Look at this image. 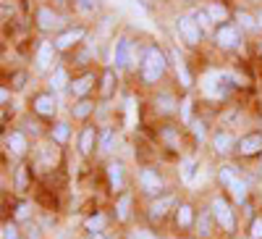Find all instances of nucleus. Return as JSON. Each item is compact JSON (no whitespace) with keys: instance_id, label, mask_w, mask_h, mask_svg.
Wrapping results in <instances>:
<instances>
[{"instance_id":"12","label":"nucleus","mask_w":262,"mask_h":239,"mask_svg":"<svg viewBox=\"0 0 262 239\" xmlns=\"http://www.w3.org/2000/svg\"><path fill=\"white\" fill-rule=\"evenodd\" d=\"M6 147L11 150L13 155H24V150H27V137L21 134V132H11V134H6Z\"/></svg>"},{"instance_id":"28","label":"nucleus","mask_w":262,"mask_h":239,"mask_svg":"<svg viewBox=\"0 0 262 239\" xmlns=\"http://www.w3.org/2000/svg\"><path fill=\"white\" fill-rule=\"evenodd\" d=\"M53 140L55 142H66V140H69V124H58L53 129Z\"/></svg>"},{"instance_id":"3","label":"nucleus","mask_w":262,"mask_h":239,"mask_svg":"<svg viewBox=\"0 0 262 239\" xmlns=\"http://www.w3.org/2000/svg\"><path fill=\"white\" fill-rule=\"evenodd\" d=\"M176 29H179V34L184 37L186 45H200L202 29H200V24L194 21V16H179V18H176Z\"/></svg>"},{"instance_id":"18","label":"nucleus","mask_w":262,"mask_h":239,"mask_svg":"<svg viewBox=\"0 0 262 239\" xmlns=\"http://www.w3.org/2000/svg\"><path fill=\"white\" fill-rule=\"evenodd\" d=\"M107 179H111L113 189H121L123 187V163H111L107 166Z\"/></svg>"},{"instance_id":"34","label":"nucleus","mask_w":262,"mask_h":239,"mask_svg":"<svg viewBox=\"0 0 262 239\" xmlns=\"http://www.w3.org/2000/svg\"><path fill=\"white\" fill-rule=\"evenodd\" d=\"M200 229H202V231H200L202 236L210 234V213H202V215H200Z\"/></svg>"},{"instance_id":"27","label":"nucleus","mask_w":262,"mask_h":239,"mask_svg":"<svg viewBox=\"0 0 262 239\" xmlns=\"http://www.w3.org/2000/svg\"><path fill=\"white\" fill-rule=\"evenodd\" d=\"M207 13L212 16V21H226V18H228L226 6H210V8H207Z\"/></svg>"},{"instance_id":"36","label":"nucleus","mask_w":262,"mask_h":239,"mask_svg":"<svg viewBox=\"0 0 262 239\" xmlns=\"http://www.w3.org/2000/svg\"><path fill=\"white\" fill-rule=\"evenodd\" d=\"M16 187L24 192L27 189V168H18V179H16Z\"/></svg>"},{"instance_id":"5","label":"nucleus","mask_w":262,"mask_h":239,"mask_svg":"<svg viewBox=\"0 0 262 239\" xmlns=\"http://www.w3.org/2000/svg\"><path fill=\"white\" fill-rule=\"evenodd\" d=\"M215 42L221 48H226V50L236 48L238 45V29L233 24H221V27L215 29Z\"/></svg>"},{"instance_id":"13","label":"nucleus","mask_w":262,"mask_h":239,"mask_svg":"<svg viewBox=\"0 0 262 239\" xmlns=\"http://www.w3.org/2000/svg\"><path fill=\"white\" fill-rule=\"evenodd\" d=\"M128 55H131V42L126 37H121L116 42V66L118 69H126L128 66Z\"/></svg>"},{"instance_id":"39","label":"nucleus","mask_w":262,"mask_h":239,"mask_svg":"<svg viewBox=\"0 0 262 239\" xmlns=\"http://www.w3.org/2000/svg\"><path fill=\"white\" fill-rule=\"evenodd\" d=\"M27 215H29V205L21 203V205H18V210H16V218L21 221V218H27Z\"/></svg>"},{"instance_id":"14","label":"nucleus","mask_w":262,"mask_h":239,"mask_svg":"<svg viewBox=\"0 0 262 239\" xmlns=\"http://www.w3.org/2000/svg\"><path fill=\"white\" fill-rule=\"evenodd\" d=\"M92 84H95V76H92V74H86V76H81V79H74V82H71V95L84 100V95L92 90Z\"/></svg>"},{"instance_id":"6","label":"nucleus","mask_w":262,"mask_h":239,"mask_svg":"<svg viewBox=\"0 0 262 239\" xmlns=\"http://www.w3.org/2000/svg\"><path fill=\"white\" fill-rule=\"evenodd\" d=\"M139 184H142V189L147 194H160V189H163V179H160V173L155 168H142Z\"/></svg>"},{"instance_id":"21","label":"nucleus","mask_w":262,"mask_h":239,"mask_svg":"<svg viewBox=\"0 0 262 239\" xmlns=\"http://www.w3.org/2000/svg\"><path fill=\"white\" fill-rule=\"evenodd\" d=\"M217 179H221V184H226V187H231L238 176H236V171H233V166H223L221 171H217Z\"/></svg>"},{"instance_id":"30","label":"nucleus","mask_w":262,"mask_h":239,"mask_svg":"<svg viewBox=\"0 0 262 239\" xmlns=\"http://www.w3.org/2000/svg\"><path fill=\"white\" fill-rule=\"evenodd\" d=\"M194 21H196L200 27H210V24H212V16H210L207 11H196V13H194Z\"/></svg>"},{"instance_id":"16","label":"nucleus","mask_w":262,"mask_h":239,"mask_svg":"<svg viewBox=\"0 0 262 239\" xmlns=\"http://www.w3.org/2000/svg\"><path fill=\"white\" fill-rule=\"evenodd\" d=\"M92 147H95V129L86 126L81 132V137H79V150H81V155H90Z\"/></svg>"},{"instance_id":"11","label":"nucleus","mask_w":262,"mask_h":239,"mask_svg":"<svg viewBox=\"0 0 262 239\" xmlns=\"http://www.w3.org/2000/svg\"><path fill=\"white\" fill-rule=\"evenodd\" d=\"M58 48L53 45V42H39V48H37V66L39 69H48L50 63H53V53Z\"/></svg>"},{"instance_id":"2","label":"nucleus","mask_w":262,"mask_h":239,"mask_svg":"<svg viewBox=\"0 0 262 239\" xmlns=\"http://www.w3.org/2000/svg\"><path fill=\"white\" fill-rule=\"evenodd\" d=\"M212 218L221 224V229L223 231H233L236 229V218H233V210H231V205L223 200V197H215L212 200Z\"/></svg>"},{"instance_id":"38","label":"nucleus","mask_w":262,"mask_h":239,"mask_svg":"<svg viewBox=\"0 0 262 239\" xmlns=\"http://www.w3.org/2000/svg\"><path fill=\"white\" fill-rule=\"evenodd\" d=\"M238 21H242L247 29H254V18H252L249 13H238Z\"/></svg>"},{"instance_id":"15","label":"nucleus","mask_w":262,"mask_h":239,"mask_svg":"<svg viewBox=\"0 0 262 239\" xmlns=\"http://www.w3.org/2000/svg\"><path fill=\"white\" fill-rule=\"evenodd\" d=\"M37 24H39V29L48 32V29H53V27L58 24V16H55L50 8H39V11H37Z\"/></svg>"},{"instance_id":"20","label":"nucleus","mask_w":262,"mask_h":239,"mask_svg":"<svg viewBox=\"0 0 262 239\" xmlns=\"http://www.w3.org/2000/svg\"><path fill=\"white\" fill-rule=\"evenodd\" d=\"M228 189H231V194H233V200H236V203H244V200H247V184H244L242 179H236Z\"/></svg>"},{"instance_id":"17","label":"nucleus","mask_w":262,"mask_h":239,"mask_svg":"<svg viewBox=\"0 0 262 239\" xmlns=\"http://www.w3.org/2000/svg\"><path fill=\"white\" fill-rule=\"evenodd\" d=\"M176 224H179L181 229H189V226L194 224V208H191V205H179V210H176Z\"/></svg>"},{"instance_id":"44","label":"nucleus","mask_w":262,"mask_h":239,"mask_svg":"<svg viewBox=\"0 0 262 239\" xmlns=\"http://www.w3.org/2000/svg\"><path fill=\"white\" fill-rule=\"evenodd\" d=\"M259 50H262V42H259Z\"/></svg>"},{"instance_id":"42","label":"nucleus","mask_w":262,"mask_h":239,"mask_svg":"<svg viewBox=\"0 0 262 239\" xmlns=\"http://www.w3.org/2000/svg\"><path fill=\"white\" fill-rule=\"evenodd\" d=\"M0 100H3V103H8V90H6V87L0 90Z\"/></svg>"},{"instance_id":"41","label":"nucleus","mask_w":262,"mask_h":239,"mask_svg":"<svg viewBox=\"0 0 262 239\" xmlns=\"http://www.w3.org/2000/svg\"><path fill=\"white\" fill-rule=\"evenodd\" d=\"M24 79H27L24 74H16V76H13V82H16V87H24Z\"/></svg>"},{"instance_id":"26","label":"nucleus","mask_w":262,"mask_h":239,"mask_svg":"<svg viewBox=\"0 0 262 239\" xmlns=\"http://www.w3.org/2000/svg\"><path fill=\"white\" fill-rule=\"evenodd\" d=\"M181 173H184V182H194L196 163H194V161H184V163H181Z\"/></svg>"},{"instance_id":"22","label":"nucleus","mask_w":262,"mask_h":239,"mask_svg":"<svg viewBox=\"0 0 262 239\" xmlns=\"http://www.w3.org/2000/svg\"><path fill=\"white\" fill-rule=\"evenodd\" d=\"M128 208H131V197H128V194H123V197L118 200V205H116L118 218H121V221H126V218H128Z\"/></svg>"},{"instance_id":"10","label":"nucleus","mask_w":262,"mask_h":239,"mask_svg":"<svg viewBox=\"0 0 262 239\" xmlns=\"http://www.w3.org/2000/svg\"><path fill=\"white\" fill-rule=\"evenodd\" d=\"M212 147H215V153L226 155V153H231V147H236V140H233L228 132H215V137H212Z\"/></svg>"},{"instance_id":"40","label":"nucleus","mask_w":262,"mask_h":239,"mask_svg":"<svg viewBox=\"0 0 262 239\" xmlns=\"http://www.w3.org/2000/svg\"><path fill=\"white\" fill-rule=\"evenodd\" d=\"M134 239H155V236H152L149 231H137V234H134Z\"/></svg>"},{"instance_id":"24","label":"nucleus","mask_w":262,"mask_h":239,"mask_svg":"<svg viewBox=\"0 0 262 239\" xmlns=\"http://www.w3.org/2000/svg\"><path fill=\"white\" fill-rule=\"evenodd\" d=\"M113 140H116V132H113V129H105L102 137H100V150H105V153H107V150L113 147Z\"/></svg>"},{"instance_id":"29","label":"nucleus","mask_w":262,"mask_h":239,"mask_svg":"<svg viewBox=\"0 0 262 239\" xmlns=\"http://www.w3.org/2000/svg\"><path fill=\"white\" fill-rule=\"evenodd\" d=\"M66 79H69V76H66V71H63V69H58V71L53 74V79H50L53 90H63V87H66Z\"/></svg>"},{"instance_id":"9","label":"nucleus","mask_w":262,"mask_h":239,"mask_svg":"<svg viewBox=\"0 0 262 239\" xmlns=\"http://www.w3.org/2000/svg\"><path fill=\"white\" fill-rule=\"evenodd\" d=\"M32 108H34L39 116H53V113H55V97H53L50 92H42V95L34 97Z\"/></svg>"},{"instance_id":"31","label":"nucleus","mask_w":262,"mask_h":239,"mask_svg":"<svg viewBox=\"0 0 262 239\" xmlns=\"http://www.w3.org/2000/svg\"><path fill=\"white\" fill-rule=\"evenodd\" d=\"M102 224H105V218H102V215H92V218H86V229H90L92 234H95V231H97Z\"/></svg>"},{"instance_id":"8","label":"nucleus","mask_w":262,"mask_h":239,"mask_svg":"<svg viewBox=\"0 0 262 239\" xmlns=\"http://www.w3.org/2000/svg\"><path fill=\"white\" fill-rule=\"evenodd\" d=\"M84 34H86V32H84L81 27L63 32V34L55 39V48H58V50H69V48H74V45H76V42H81V39H84Z\"/></svg>"},{"instance_id":"32","label":"nucleus","mask_w":262,"mask_h":239,"mask_svg":"<svg viewBox=\"0 0 262 239\" xmlns=\"http://www.w3.org/2000/svg\"><path fill=\"white\" fill-rule=\"evenodd\" d=\"M191 129H194V137L202 142V140H205V134H207V129H205V121H194V124H191Z\"/></svg>"},{"instance_id":"4","label":"nucleus","mask_w":262,"mask_h":239,"mask_svg":"<svg viewBox=\"0 0 262 239\" xmlns=\"http://www.w3.org/2000/svg\"><path fill=\"white\" fill-rule=\"evenodd\" d=\"M236 153H238V155H244V158H249V155H257V153H262V134H259V132L244 134L242 140L236 142Z\"/></svg>"},{"instance_id":"19","label":"nucleus","mask_w":262,"mask_h":239,"mask_svg":"<svg viewBox=\"0 0 262 239\" xmlns=\"http://www.w3.org/2000/svg\"><path fill=\"white\" fill-rule=\"evenodd\" d=\"M113 82H116V74H113V69H105V74H102V87H100V95L107 100L113 95Z\"/></svg>"},{"instance_id":"25","label":"nucleus","mask_w":262,"mask_h":239,"mask_svg":"<svg viewBox=\"0 0 262 239\" xmlns=\"http://www.w3.org/2000/svg\"><path fill=\"white\" fill-rule=\"evenodd\" d=\"M155 105L160 108L163 113H170V111H173V105H176V103H173V97H170V95H158Z\"/></svg>"},{"instance_id":"23","label":"nucleus","mask_w":262,"mask_h":239,"mask_svg":"<svg viewBox=\"0 0 262 239\" xmlns=\"http://www.w3.org/2000/svg\"><path fill=\"white\" fill-rule=\"evenodd\" d=\"M92 105H95V103H90V100H79V103H76V108H74V116H76V118H84V116H90Z\"/></svg>"},{"instance_id":"35","label":"nucleus","mask_w":262,"mask_h":239,"mask_svg":"<svg viewBox=\"0 0 262 239\" xmlns=\"http://www.w3.org/2000/svg\"><path fill=\"white\" fill-rule=\"evenodd\" d=\"M3 239H18V231L13 224H3Z\"/></svg>"},{"instance_id":"1","label":"nucleus","mask_w":262,"mask_h":239,"mask_svg":"<svg viewBox=\"0 0 262 239\" xmlns=\"http://www.w3.org/2000/svg\"><path fill=\"white\" fill-rule=\"evenodd\" d=\"M139 71H142V79H144L147 84H155V82L163 76V71H165V55H163L158 48H147Z\"/></svg>"},{"instance_id":"37","label":"nucleus","mask_w":262,"mask_h":239,"mask_svg":"<svg viewBox=\"0 0 262 239\" xmlns=\"http://www.w3.org/2000/svg\"><path fill=\"white\" fill-rule=\"evenodd\" d=\"M79 8H81L84 13H90V11L97 8V0H79Z\"/></svg>"},{"instance_id":"43","label":"nucleus","mask_w":262,"mask_h":239,"mask_svg":"<svg viewBox=\"0 0 262 239\" xmlns=\"http://www.w3.org/2000/svg\"><path fill=\"white\" fill-rule=\"evenodd\" d=\"M90 239H105V236H102L100 231H95V234H90Z\"/></svg>"},{"instance_id":"7","label":"nucleus","mask_w":262,"mask_h":239,"mask_svg":"<svg viewBox=\"0 0 262 239\" xmlns=\"http://www.w3.org/2000/svg\"><path fill=\"white\" fill-rule=\"evenodd\" d=\"M173 205H176V197H173V194H163L160 200H155V203L149 205V218H152V221H160Z\"/></svg>"},{"instance_id":"33","label":"nucleus","mask_w":262,"mask_h":239,"mask_svg":"<svg viewBox=\"0 0 262 239\" xmlns=\"http://www.w3.org/2000/svg\"><path fill=\"white\" fill-rule=\"evenodd\" d=\"M249 236H252V239H262V218H254V221H252Z\"/></svg>"}]
</instances>
